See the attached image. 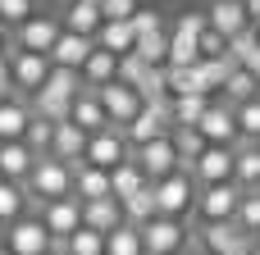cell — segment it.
<instances>
[{"mask_svg":"<svg viewBox=\"0 0 260 255\" xmlns=\"http://www.w3.org/2000/svg\"><path fill=\"white\" fill-rule=\"evenodd\" d=\"M55 255H105V237L91 233V228H82L69 242H55Z\"/></svg>","mask_w":260,"mask_h":255,"instance_id":"cell-35","label":"cell"},{"mask_svg":"<svg viewBox=\"0 0 260 255\" xmlns=\"http://www.w3.org/2000/svg\"><path fill=\"white\" fill-rule=\"evenodd\" d=\"M137 55H142L151 68H165V64H169V32H151V37H137Z\"/></svg>","mask_w":260,"mask_h":255,"instance_id":"cell-37","label":"cell"},{"mask_svg":"<svg viewBox=\"0 0 260 255\" xmlns=\"http://www.w3.org/2000/svg\"><path fill=\"white\" fill-rule=\"evenodd\" d=\"M142 246L146 255H174L187 246V228H183V219H151L146 228H142Z\"/></svg>","mask_w":260,"mask_h":255,"instance_id":"cell-14","label":"cell"},{"mask_svg":"<svg viewBox=\"0 0 260 255\" xmlns=\"http://www.w3.org/2000/svg\"><path fill=\"white\" fill-rule=\"evenodd\" d=\"M32 128V100L14 96V100H0V141H23Z\"/></svg>","mask_w":260,"mask_h":255,"instance_id":"cell-22","label":"cell"},{"mask_svg":"<svg viewBox=\"0 0 260 255\" xmlns=\"http://www.w3.org/2000/svg\"><path fill=\"white\" fill-rule=\"evenodd\" d=\"M233 169H238V151L233 146H206V155L197 160L192 178H197V187H219V183H233Z\"/></svg>","mask_w":260,"mask_h":255,"instance_id":"cell-12","label":"cell"},{"mask_svg":"<svg viewBox=\"0 0 260 255\" xmlns=\"http://www.w3.org/2000/svg\"><path fill=\"white\" fill-rule=\"evenodd\" d=\"M210 105V96H174V128H201Z\"/></svg>","mask_w":260,"mask_h":255,"instance_id":"cell-31","label":"cell"},{"mask_svg":"<svg viewBox=\"0 0 260 255\" xmlns=\"http://www.w3.org/2000/svg\"><path fill=\"white\" fill-rule=\"evenodd\" d=\"M32 14H37V9H32V0H0V23H5L9 32H18Z\"/></svg>","mask_w":260,"mask_h":255,"instance_id":"cell-39","label":"cell"},{"mask_svg":"<svg viewBox=\"0 0 260 255\" xmlns=\"http://www.w3.org/2000/svg\"><path fill=\"white\" fill-rule=\"evenodd\" d=\"M82 91H87L82 73H73V68H50V82H46V96H59V100H78Z\"/></svg>","mask_w":260,"mask_h":255,"instance_id":"cell-33","label":"cell"},{"mask_svg":"<svg viewBox=\"0 0 260 255\" xmlns=\"http://www.w3.org/2000/svg\"><path fill=\"white\" fill-rule=\"evenodd\" d=\"M201 246L215 255H256V237L233 219V224H201Z\"/></svg>","mask_w":260,"mask_h":255,"instance_id":"cell-7","label":"cell"},{"mask_svg":"<svg viewBox=\"0 0 260 255\" xmlns=\"http://www.w3.org/2000/svg\"><path fill=\"white\" fill-rule=\"evenodd\" d=\"M133 160L142 164L146 183H165V178H174V173L183 169V164H178V146H174V137H160V141L133 151Z\"/></svg>","mask_w":260,"mask_h":255,"instance_id":"cell-9","label":"cell"},{"mask_svg":"<svg viewBox=\"0 0 260 255\" xmlns=\"http://www.w3.org/2000/svg\"><path fill=\"white\" fill-rule=\"evenodd\" d=\"M242 68H247V73H256V78H260V46H256V50H251V59H247Z\"/></svg>","mask_w":260,"mask_h":255,"instance_id":"cell-47","label":"cell"},{"mask_svg":"<svg viewBox=\"0 0 260 255\" xmlns=\"http://www.w3.org/2000/svg\"><path fill=\"white\" fill-rule=\"evenodd\" d=\"M59 37H64V18H55V14H32V18L14 32V46L27 50V55H50Z\"/></svg>","mask_w":260,"mask_h":255,"instance_id":"cell-5","label":"cell"},{"mask_svg":"<svg viewBox=\"0 0 260 255\" xmlns=\"http://www.w3.org/2000/svg\"><path fill=\"white\" fill-rule=\"evenodd\" d=\"M174 146H178V164H183V173H192L197 160L206 155V137H201L197 128H174Z\"/></svg>","mask_w":260,"mask_h":255,"instance_id":"cell-32","label":"cell"},{"mask_svg":"<svg viewBox=\"0 0 260 255\" xmlns=\"http://www.w3.org/2000/svg\"><path fill=\"white\" fill-rule=\"evenodd\" d=\"M82 82L91 87V91H101V87H110V82H119V55H110V50H91V59H87V68H82Z\"/></svg>","mask_w":260,"mask_h":255,"instance_id":"cell-24","label":"cell"},{"mask_svg":"<svg viewBox=\"0 0 260 255\" xmlns=\"http://www.w3.org/2000/svg\"><path fill=\"white\" fill-rule=\"evenodd\" d=\"M87 5H101V0H87Z\"/></svg>","mask_w":260,"mask_h":255,"instance_id":"cell-55","label":"cell"},{"mask_svg":"<svg viewBox=\"0 0 260 255\" xmlns=\"http://www.w3.org/2000/svg\"><path fill=\"white\" fill-rule=\"evenodd\" d=\"M96 96H101V105H105L110 128H133V119L146 110V100H142L133 87H123V82H110V87H101Z\"/></svg>","mask_w":260,"mask_h":255,"instance_id":"cell-8","label":"cell"},{"mask_svg":"<svg viewBox=\"0 0 260 255\" xmlns=\"http://www.w3.org/2000/svg\"><path fill=\"white\" fill-rule=\"evenodd\" d=\"M23 192H27V205L32 210L55 205V201H69L73 196V169L64 160H55V155H41L37 169H32V178L23 183Z\"/></svg>","mask_w":260,"mask_h":255,"instance_id":"cell-1","label":"cell"},{"mask_svg":"<svg viewBox=\"0 0 260 255\" xmlns=\"http://www.w3.org/2000/svg\"><path fill=\"white\" fill-rule=\"evenodd\" d=\"M110 187H114V201L123 205L128 196H137V192H142V187H151V183H146L142 164H137V160H128V164H119V169L110 173Z\"/></svg>","mask_w":260,"mask_h":255,"instance_id":"cell-28","label":"cell"},{"mask_svg":"<svg viewBox=\"0 0 260 255\" xmlns=\"http://www.w3.org/2000/svg\"><path fill=\"white\" fill-rule=\"evenodd\" d=\"M256 255H260V237H256Z\"/></svg>","mask_w":260,"mask_h":255,"instance_id":"cell-54","label":"cell"},{"mask_svg":"<svg viewBox=\"0 0 260 255\" xmlns=\"http://www.w3.org/2000/svg\"><path fill=\"white\" fill-rule=\"evenodd\" d=\"M105 255H146V246H142V228L123 224L119 233H110V237H105Z\"/></svg>","mask_w":260,"mask_h":255,"instance_id":"cell-36","label":"cell"},{"mask_svg":"<svg viewBox=\"0 0 260 255\" xmlns=\"http://www.w3.org/2000/svg\"><path fill=\"white\" fill-rule=\"evenodd\" d=\"M37 169V155L27 151V141H0V178L5 183H27Z\"/></svg>","mask_w":260,"mask_h":255,"instance_id":"cell-17","label":"cell"},{"mask_svg":"<svg viewBox=\"0 0 260 255\" xmlns=\"http://www.w3.org/2000/svg\"><path fill=\"white\" fill-rule=\"evenodd\" d=\"M91 50H96V41L64 32V37L55 41V50H50V64H55V68H73V73H82V68H87V59H91Z\"/></svg>","mask_w":260,"mask_h":255,"instance_id":"cell-19","label":"cell"},{"mask_svg":"<svg viewBox=\"0 0 260 255\" xmlns=\"http://www.w3.org/2000/svg\"><path fill=\"white\" fill-rule=\"evenodd\" d=\"M206 18H210V27H215L224 41H233L238 32H247V27H251V14H247V5H242V0H210Z\"/></svg>","mask_w":260,"mask_h":255,"instance_id":"cell-15","label":"cell"},{"mask_svg":"<svg viewBox=\"0 0 260 255\" xmlns=\"http://www.w3.org/2000/svg\"><path fill=\"white\" fill-rule=\"evenodd\" d=\"M224 55H229V41H224L215 27H206V32H201V59H224Z\"/></svg>","mask_w":260,"mask_h":255,"instance_id":"cell-45","label":"cell"},{"mask_svg":"<svg viewBox=\"0 0 260 255\" xmlns=\"http://www.w3.org/2000/svg\"><path fill=\"white\" fill-rule=\"evenodd\" d=\"M197 255H215V251H197Z\"/></svg>","mask_w":260,"mask_h":255,"instance_id":"cell-53","label":"cell"},{"mask_svg":"<svg viewBox=\"0 0 260 255\" xmlns=\"http://www.w3.org/2000/svg\"><path fill=\"white\" fill-rule=\"evenodd\" d=\"M242 5H247V14H251V18L260 14V0H242Z\"/></svg>","mask_w":260,"mask_h":255,"instance_id":"cell-49","label":"cell"},{"mask_svg":"<svg viewBox=\"0 0 260 255\" xmlns=\"http://www.w3.org/2000/svg\"><path fill=\"white\" fill-rule=\"evenodd\" d=\"M37 219L46 224V233H50L55 242H69L73 233H82V201L69 196V201H55V205H41Z\"/></svg>","mask_w":260,"mask_h":255,"instance_id":"cell-13","label":"cell"},{"mask_svg":"<svg viewBox=\"0 0 260 255\" xmlns=\"http://www.w3.org/2000/svg\"><path fill=\"white\" fill-rule=\"evenodd\" d=\"M96 46L123 59V55H133V50H137V32H133V23H105V27H101V37H96Z\"/></svg>","mask_w":260,"mask_h":255,"instance_id":"cell-27","label":"cell"},{"mask_svg":"<svg viewBox=\"0 0 260 255\" xmlns=\"http://www.w3.org/2000/svg\"><path fill=\"white\" fill-rule=\"evenodd\" d=\"M0 100H14V68H9L5 50H0Z\"/></svg>","mask_w":260,"mask_h":255,"instance_id":"cell-46","label":"cell"},{"mask_svg":"<svg viewBox=\"0 0 260 255\" xmlns=\"http://www.w3.org/2000/svg\"><path fill=\"white\" fill-rule=\"evenodd\" d=\"M155 187V205H160V219H183L187 210H197V196H201V187H197V178L192 173H174V178H165V183H151Z\"/></svg>","mask_w":260,"mask_h":255,"instance_id":"cell-3","label":"cell"},{"mask_svg":"<svg viewBox=\"0 0 260 255\" xmlns=\"http://www.w3.org/2000/svg\"><path fill=\"white\" fill-rule=\"evenodd\" d=\"M5 246L14 255H55V237H50L46 224L32 214V219H18V224L5 233Z\"/></svg>","mask_w":260,"mask_h":255,"instance_id":"cell-11","label":"cell"},{"mask_svg":"<svg viewBox=\"0 0 260 255\" xmlns=\"http://www.w3.org/2000/svg\"><path fill=\"white\" fill-rule=\"evenodd\" d=\"M260 46V37H256V27H247V32H238L233 41H229V59H238V64H247L251 59V50Z\"/></svg>","mask_w":260,"mask_h":255,"instance_id":"cell-43","label":"cell"},{"mask_svg":"<svg viewBox=\"0 0 260 255\" xmlns=\"http://www.w3.org/2000/svg\"><path fill=\"white\" fill-rule=\"evenodd\" d=\"M251 100H260V78L247 73V68H238V73L224 82V105L242 110V105H251Z\"/></svg>","mask_w":260,"mask_h":255,"instance_id":"cell-26","label":"cell"},{"mask_svg":"<svg viewBox=\"0 0 260 255\" xmlns=\"http://www.w3.org/2000/svg\"><path fill=\"white\" fill-rule=\"evenodd\" d=\"M238 224H242L251 237H260V192H247V196H242V205H238Z\"/></svg>","mask_w":260,"mask_h":255,"instance_id":"cell-41","label":"cell"},{"mask_svg":"<svg viewBox=\"0 0 260 255\" xmlns=\"http://www.w3.org/2000/svg\"><path fill=\"white\" fill-rule=\"evenodd\" d=\"M174 255H192V251H187V246H183V251H174Z\"/></svg>","mask_w":260,"mask_h":255,"instance_id":"cell-52","label":"cell"},{"mask_svg":"<svg viewBox=\"0 0 260 255\" xmlns=\"http://www.w3.org/2000/svg\"><path fill=\"white\" fill-rule=\"evenodd\" d=\"M69 123H78L87 137H96V132H105V128H110V119H105V105H101V96H96L91 87H87V91L73 100V119H69Z\"/></svg>","mask_w":260,"mask_h":255,"instance_id":"cell-23","label":"cell"},{"mask_svg":"<svg viewBox=\"0 0 260 255\" xmlns=\"http://www.w3.org/2000/svg\"><path fill=\"white\" fill-rule=\"evenodd\" d=\"M18 219H27V192L0 178V228H14Z\"/></svg>","mask_w":260,"mask_h":255,"instance_id":"cell-29","label":"cell"},{"mask_svg":"<svg viewBox=\"0 0 260 255\" xmlns=\"http://www.w3.org/2000/svg\"><path fill=\"white\" fill-rule=\"evenodd\" d=\"M197 132L206 137V146H233V151H238V141H242V132H238V110L224 105V100H215V105L206 110V119H201Z\"/></svg>","mask_w":260,"mask_h":255,"instance_id":"cell-10","label":"cell"},{"mask_svg":"<svg viewBox=\"0 0 260 255\" xmlns=\"http://www.w3.org/2000/svg\"><path fill=\"white\" fill-rule=\"evenodd\" d=\"M133 32H137V37H151V32H165V18H160L155 9H137V14H133Z\"/></svg>","mask_w":260,"mask_h":255,"instance_id":"cell-44","label":"cell"},{"mask_svg":"<svg viewBox=\"0 0 260 255\" xmlns=\"http://www.w3.org/2000/svg\"><path fill=\"white\" fill-rule=\"evenodd\" d=\"M32 114L59 128V123L73 119V100H59V96H46V91H41V96H32Z\"/></svg>","mask_w":260,"mask_h":255,"instance_id":"cell-34","label":"cell"},{"mask_svg":"<svg viewBox=\"0 0 260 255\" xmlns=\"http://www.w3.org/2000/svg\"><path fill=\"white\" fill-rule=\"evenodd\" d=\"M151 73H155V68H151V64H146V59H142V55H137V50H133V55H123V59H119V82H123V87H133V91H142V87H146V78H151Z\"/></svg>","mask_w":260,"mask_h":255,"instance_id":"cell-38","label":"cell"},{"mask_svg":"<svg viewBox=\"0 0 260 255\" xmlns=\"http://www.w3.org/2000/svg\"><path fill=\"white\" fill-rule=\"evenodd\" d=\"M0 255H14V251H9V246H0Z\"/></svg>","mask_w":260,"mask_h":255,"instance_id":"cell-51","label":"cell"},{"mask_svg":"<svg viewBox=\"0 0 260 255\" xmlns=\"http://www.w3.org/2000/svg\"><path fill=\"white\" fill-rule=\"evenodd\" d=\"M101 27H105L101 5H87V0H69V5H64V32L96 41V37H101Z\"/></svg>","mask_w":260,"mask_h":255,"instance_id":"cell-16","label":"cell"},{"mask_svg":"<svg viewBox=\"0 0 260 255\" xmlns=\"http://www.w3.org/2000/svg\"><path fill=\"white\" fill-rule=\"evenodd\" d=\"M9 41H14V32H9V27L0 23V50H9Z\"/></svg>","mask_w":260,"mask_h":255,"instance_id":"cell-48","label":"cell"},{"mask_svg":"<svg viewBox=\"0 0 260 255\" xmlns=\"http://www.w3.org/2000/svg\"><path fill=\"white\" fill-rule=\"evenodd\" d=\"M123 219H128L133 228H146L151 219H160V205H155V187H142L137 196H128V201H123Z\"/></svg>","mask_w":260,"mask_h":255,"instance_id":"cell-30","label":"cell"},{"mask_svg":"<svg viewBox=\"0 0 260 255\" xmlns=\"http://www.w3.org/2000/svg\"><path fill=\"white\" fill-rule=\"evenodd\" d=\"M233 183H238L242 192H260V146L238 141V169H233Z\"/></svg>","mask_w":260,"mask_h":255,"instance_id":"cell-25","label":"cell"},{"mask_svg":"<svg viewBox=\"0 0 260 255\" xmlns=\"http://www.w3.org/2000/svg\"><path fill=\"white\" fill-rule=\"evenodd\" d=\"M238 132H242V141L260 146V100H251V105L238 110Z\"/></svg>","mask_w":260,"mask_h":255,"instance_id":"cell-40","label":"cell"},{"mask_svg":"<svg viewBox=\"0 0 260 255\" xmlns=\"http://www.w3.org/2000/svg\"><path fill=\"white\" fill-rule=\"evenodd\" d=\"M9 68H14V96H41L46 91V82H50V55H27V50H18L14 41H9Z\"/></svg>","mask_w":260,"mask_h":255,"instance_id":"cell-2","label":"cell"},{"mask_svg":"<svg viewBox=\"0 0 260 255\" xmlns=\"http://www.w3.org/2000/svg\"><path fill=\"white\" fill-rule=\"evenodd\" d=\"M251 27H256V37H260V14H256V18H251Z\"/></svg>","mask_w":260,"mask_h":255,"instance_id":"cell-50","label":"cell"},{"mask_svg":"<svg viewBox=\"0 0 260 255\" xmlns=\"http://www.w3.org/2000/svg\"><path fill=\"white\" fill-rule=\"evenodd\" d=\"M242 196H247V192H242L238 183L201 187V196H197V214H201V224H233V219H238Z\"/></svg>","mask_w":260,"mask_h":255,"instance_id":"cell-4","label":"cell"},{"mask_svg":"<svg viewBox=\"0 0 260 255\" xmlns=\"http://www.w3.org/2000/svg\"><path fill=\"white\" fill-rule=\"evenodd\" d=\"M142 9V0H101L105 23H133V14Z\"/></svg>","mask_w":260,"mask_h":255,"instance_id":"cell-42","label":"cell"},{"mask_svg":"<svg viewBox=\"0 0 260 255\" xmlns=\"http://www.w3.org/2000/svg\"><path fill=\"white\" fill-rule=\"evenodd\" d=\"M87 132L78 128V123H59L55 128V146H50V155L55 160H64L69 169H78V164H87Z\"/></svg>","mask_w":260,"mask_h":255,"instance_id":"cell-18","label":"cell"},{"mask_svg":"<svg viewBox=\"0 0 260 255\" xmlns=\"http://www.w3.org/2000/svg\"><path fill=\"white\" fill-rule=\"evenodd\" d=\"M128 160H133V146H128V132H123V128H105V132H96V137L87 141V164H91V169L114 173V169L128 164Z\"/></svg>","mask_w":260,"mask_h":255,"instance_id":"cell-6","label":"cell"},{"mask_svg":"<svg viewBox=\"0 0 260 255\" xmlns=\"http://www.w3.org/2000/svg\"><path fill=\"white\" fill-rule=\"evenodd\" d=\"M128 219H123V205L110 196V201H91V205H82V228H91V233H101V237H110V233H119Z\"/></svg>","mask_w":260,"mask_h":255,"instance_id":"cell-21","label":"cell"},{"mask_svg":"<svg viewBox=\"0 0 260 255\" xmlns=\"http://www.w3.org/2000/svg\"><path fill=\"white\" fill-rule=\"evenodd\" d=\"M73 196H78L82 205H91V201H110V196H114L110 173H105V169H91V164H78V169H73Z\"/></svg>","mask_w":260,"mask_h":255,"instance_id":"cell-20","label":"cell"}]
</instances>
